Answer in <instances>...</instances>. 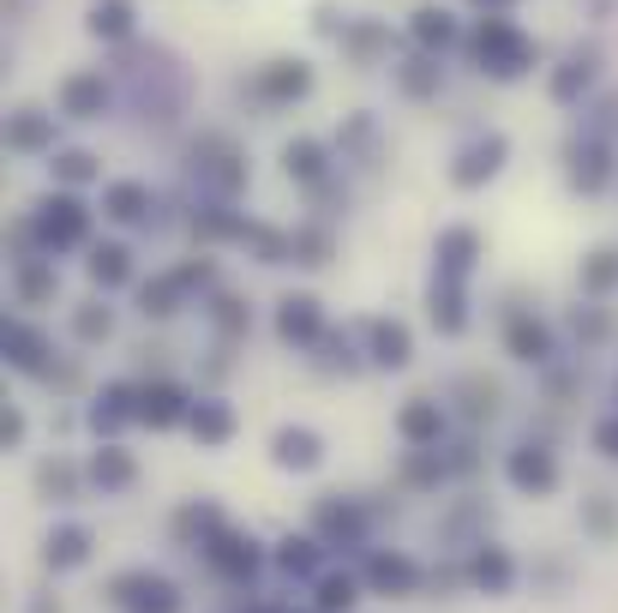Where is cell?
Returning <instances> with one entry per match:
<instances>
[{
  "mask_svg": "<svg viewBox=\"0 0 618 613\" xmlns=\"http://www.w3.org/2000/svg\"><path fill=\"white\" fill-rule=\"evenodd\" d=\"M475 577H480V584H504V577H511V565H504L499 553H487V560L475 565Z\"/></svg>",
  "mask_w": 618,
  "mask_h": 613,
  "instance_id": "cell-4",
  "label": "cell"
},
{
  "mask_svg": "<svg viewBox=\"0 0 618 613\" xmlns=\"http://www.w3.org/2000/svg\"><path fill=\"white\" fill-rule=\"evenodd\" d=\"M283 457L288 463H312V439H283Z\"/></svg>",
  "mask_w": 618,
  "mask_h": 613,
  "instance_id": "cell-5",
  "label": "cell"
},
{
  "mask_svg": "<svg viewBox=\"0 0 618 613\" xmlns=\"http://www.w3.org/2000/svg\"><path fill=\"white\" fill-rule=\"evenodd\" d=\"M49 560H61V565H78V560H85V535H78V529H66L61 541H49Z\"/></svg>",
  "mask_w": 618,
  "mask_h": 613,
  "instance_id": "cell-2",
  "label": "cell"
},
{
  "mask_svg": "<svg viewBox=\"0 0 618 613\" xmlns=\"http://www.w3.org/2000/svg\"><path fill=\"white\" fill-rule=\"evenodd\" d=\"M373 577H378V584H385V589H402V584H409L414 572H409V565H402V560H378V565H373Z\"/></svg>",
  "mask_w": 618,
  "mask_h": 613,
  "instance_id": "cell-3",
  "label": "cell"
},
{
  "mask_svg": "<svg viewBox=\"0 0 618 613\" xmlns=\"http://www.w3.org/2000/svg\"><path fill=\"white\" fill-rule=\"evenodd\" d=\"M516 482H523V487H546V482H553V463H546V457H516Z\"/></svg>",
  "mask_w": 618,
  "mask_h": 613,
  "instance_id": "cell-1",
  "label": "cell"
}]
</instances>
